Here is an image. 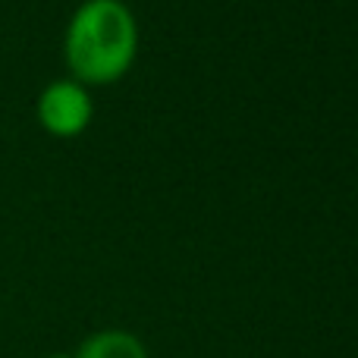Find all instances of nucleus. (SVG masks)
<instances>
[{"instance_id": "nucleus-4", "label": "nucleus", "mask_w": 358, "mask_h": 358, "mask_svg": "<svg viewBox=\"0 0 358 358\" xmlns=\"http://www.w3.org/2000/svg\"><path fill=\"white\" fill-rule=\"evenodd\" d=\"M48 358H76V355H63V352H57V355H48Z\"/></svg>"}, {"instance_id": "nucleus-1", "label": "nucleus", "mask_w": 358, "mask_h": 358, "mask_svg": "<svg viewBox=\"0 0 358 358\" xmlns=\"http://www.w3.org/2000/svg\"><path fill=\"white\" fill-rule=\"evenodd\" d=\"M138 54V22L123 0H82L63 35V57L82 85L126 76Z\"/></svg>"}, {"instance_id": "nucleus-2", "label": "nucleus", "mask_w": 358, "mask_h": 358, "mask_svg": "<svg viewBox=\"0 0 358 358\" xmlns=\"http://www.w3.org/2000/svg\"><path fill=\"white\" fill-rule=\"evenodd\" d=\"M38 123L57 138H73L88 129L94 117V101L88 88L76 79H54L38 94Z\"/></svg>"}, {"instance_id": "nucleus-3", "label": "nucleus", "mask_w": 358, "mask_h": 358, "mask_svg": "<svg viewBox=\"0 0 358 358\" xmlns=\"http://www.w3.org/2000/svg\"><path fill=\"white\" fill-rule=\"evenodd\" d=\"M76 358H148V349L129 330H98L82 340Z\"/></svg>"}]
</instances>
